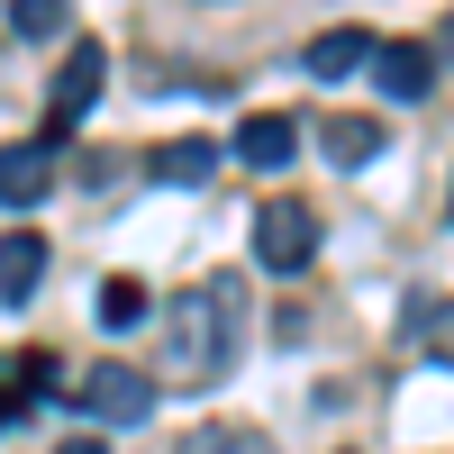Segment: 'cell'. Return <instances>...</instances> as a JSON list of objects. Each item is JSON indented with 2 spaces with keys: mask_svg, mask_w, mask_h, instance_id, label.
I'll return each mask as SVG.
<instances>
[{
  "mask_svg": "<svg viewBox=\"0 0 454 454\" xmlns=\"http://www.w3.org/2000/svg\"><path fill=\"white\" fill-rule=\"evenodd\" d=\"M55 192V155L46 145H0V209H36Z\"/></svg>",
  "mask_w": 454,
  "mask_h": 454,
  "instance_id": "52a82bcc",
  "label": "cell"
},
{
  "mask_svg": "<svg viewBox=\"0 0 454 454\" xmlns=\"http://www.w3.org/2000/svg\"><path fill=\"white\" fill-rule=\"evenodd\" d=\"M218 155H227V145H209V137H173V145H155V155H145V173L173 182V192H192V182L218 173Z\"/></svg>",
  "mask_w": 454,
  "mask_h": 454,
  "instance_id": "30bf717a",
  "label": "cell"
},
{
  "mask_svg": "<svg viewBox=\"0 0 454 454\" xmlns=\"http://www.w3.org/2000/svg\"><path fill=\"white\" fill-rule=\"evenodd\" d=\"M91 309H100V327H109V336H128V327H137L145 309H155V291H145L137 273H109V282H100V300H91Z\"/></svg>",
  "mask_w": 454,
  "mask_h": 454,
  "instance_id": "8fae6325",
  "label": "cell"
},
{
  "mask_svg": "<svg viewBox=\"0 0 454 454\" xmlns=\"http://www.w3.org/2000/svg\"><path fill=\"white\" fill-rule=\"evenodd\" d=\"M372 46H382V36H372V27H327V36H309V73H318V82H346V73H364L372 64Z\"/></svg>",
  "mask_w": 454,
  "mask_h": 454,
  "instance_id": "ba28073f",
  "label": "cell"
},
{
  "mask_svg": "<svg viewBox=\"0 0 454 454\" xmlns=\"http://www.w3.org/2000/svg\"><path fill=\"white\" fill-rule=\"evenodd\" d=\"M36 273H46V237H36V227H10V237H0V309H19L36 291Z\"/></svg>",
  "mask_w": 454,
  "mask_h": 454,
  "instance_id": "9c48e42d",
  "label": "cell"
},
{
  "mask_svg": "<svg viewBox=\"0 0 454 454\" xmlns=\"http://www.w3.org/2000/svg\"><path fill=\"white\" fill-rule=\"evenodd\" d=\"M409 336H427V355L445 364V300H419V309H409Z\"/></svg>",
  "mask_w": 454,
  "mask_h": 454,
  "instance_id": "9a60e30c",
  "label": "cell"
},
{
  "mask_svg": "<svg viewBox=\"0 0 454 454\" xmlns=\"http://www.w3.org/2000/svg\"><path fill=\"white\" fill-rule=\"evenodd\" d=\"M327 155L336 164H372V155H382V119H346V109H336V119H327Z\"/></svg>",
  "mask_w": 454,
  "mask_h": 454,
  "instance_id": "7c38bea8",
  "label": "cell"
},
{
  "mask_svg": "<svg viewBox=\"0 0 454 454\" xmlns=\"http://www.w3.org/2000/svg\"><path fill=\"white\" fill-rule=\"evenodd\" d=\"M173 454H273V445H263L254 427H200V436H182Z\"/></svg>",
  "mask_w": 454,
  "mask_h": 454,
  "instance_id": "4fadbf2b",
  "label": "cell"
},
{
  "mask_svg": "<svg viewBox=\"0 0 454 454\" xmlns=\"http://www.w3.org/2000/svg\"><path fill=\"white\" fill-rule=\"evenodd\" d=\"M82 409H100V419H119V427H137L145 409H155V372H128V364H91L82 382Z\"/></svg>",
  "mask_w": 454,
  "mask_h": 454,
  "instance_id": "277c9868",
  "label": "cell"
},
{
  "mask_svg": "<svg viewBox=\"0 0 454 454\" xmlns=\"http://www.w3.org/2000/svg\"><path fill=\"white\" fill-rule=\"evenodd\" d=\"M291 145H300V119H291V109H254V119H237V145H227V155L254 164V173H282Z\"/></svg>",
  "mask_w": 454,
  "mask_h": 454,
  "instance_id": "5b68a950",
  "label": "cell"
},
{
  "mask_svg": "<svg viewBox=\"0 0 454 454\" xmlns=\"http://www.w3.org/2000/svg\"><path fill=\"white\" fill-rule=\"evenodd\" d=\"M372 73H382L391 100H427V91H436V46H419V36H391V46H372Z\"/></svg>",
  "mask_w": 454,
  "mask_h": 454,
  "instance_id": "8992f818",
  "label": "cell"
},
{
  "mask_svg": "<svg viewBox=\"0 0 454 454\" xmlns=\"http://www.w3.org/2000/svg\"><path fill=\"white\" fill-rule=\"evenodd\" d=\"M246 355V282L209 273L164 309V372L173 382H227Z\"/></svg>",
  "mask_w": 454,
  "mask_h": 454,
  "instance_id": "6da1fadb",
  "label": "cell"
},
{
  "mask_svg": "<svg viewBox=\"0 0 454 454\" xmlns=\"http://www.w3.org/2000/svg\"><path fill=\"white\" fill-rule=\"evenodd\" d=\"M55 19H64L55 0H10V27H19V36H55Z\"/></svg>",
  "mask_w": 454,
  "mask_h": 454,
  "instance_id": "5bb4252c",
  "label": "cell"
},
{
  "mask_svg": "<svg viewBox=\"0 0 454 454\" xmlns=\"http://www.w3.org/2000/svg\"><path fill=\"white\" fill-rule=\"evenodd\" d=\"M246 227H254V263L263 273H300V263L318 254V209L309 200H263Z\"/></svg>",
  "mask_w": 454,
  "mask_h": 454,
  "instance_id": "7a4b0ae2",
  "label": "cell"
},
{
  "mask_svg": "<svg viewBox=\"0 0 454 454\" xmlns=\"http://www.w3.org/2000/svg\"><path fill=\"white\" fill-rule=\"evenodd\" d=\"M55 454H109V445H100V436H64Z\"/></svg>",
  "mask_w": 454,
  "mask_h": 454,
  "instance_id": "2e32d148",
  "label": "cell"
},
{
  "mask_svg": "<svg viewBox=\"0 0 454 454\" xmlns=\"http://www.w3.org/2000/svg\"><path fill=\"white\" fill-rule=\"evenodd\" d=\"M100 73H109L100 36H73V46H64V73H55V100H46V137H36L46 155H55V145L73 137V119H82V109L100 100Z\"/></svg>",
  "mask_w": 454,
  "mask_h": 454,
  "instance_id": "3957f363",
  "label": "cell"
}]
</instances>
